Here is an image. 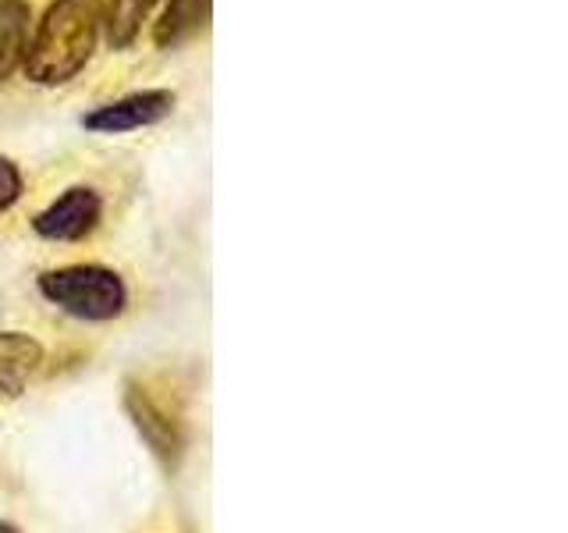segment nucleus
<instances>
[{"label":"nucleus","mask_w":568,"mask_h":533,"mask_svg":"<svg viewBox=\"0 0 568 533\" xmlns=\"http://www.w3.org/2000/svg\"><path fill=\"white\" fill-rule=\"evenodd\" d=\"M40 360H43V349L36 345L29 334H18V331L0 334V391L22 395V388L32 378V370L40 366Z\"/></svg>","instance_id":"5"},{"label":"nucleus","mask_w":568,"mask_h":533,"mask_svg":"<svg viewBox=\"0 0 568 533\" xmlns=\"http://www.w3.org/2000/svg\"><path fill=\"white\" fill-rule=\"evenodd\" d=\"M103 26L100 0H53L32 43L26 47V76L40 86L75 79L93 58Z\"/></svg>","instance_id":"1"},{"label":"nucleus","mask_w":568,"mask_h":533,"mask_svg":"<svg viewBox=\"0 0 568 533\" xmlns=\"http://www.w3.org/2000/svg\"><path fill=\"white\" fill-rule=\"evenodd\" d=\"M156 0H111V11H106L103 26H106V40L114 50H124L135 43V36L142 22L150 18Z\"/></svg>","instance_id":"8"},{"label":"nucleus","mask_w":568,"mask_h":533,"mask_svg":"<svg viewBox=\"0 0 568 533\" xmlns=\"http://www.w3.org/2000/svg\"><path fill=\"white\" fill-rule=\"evenodd\" d=\"M100 195L93 189H68L58 203H50L40 218H36V231H40L43 239H53V242H75V239H85L89 231L97 228L100 221Z\"/></svg>","instance_id":"4"},{"label":"nucleus","mask_w":568,"mask_h":533,"mask_svg":"<svg viewBox=\"0 0 568 533\" xmlns=\"http://www.w3.org/2000/svg\"><path fill=\"white\" fill-rule=\"evenodd\" d=\"M40 292L79 320H111L124 310V284L106 266H61L40 278Z\"/></svg>","instance_id":"2"},{"label":"nucleus","mask_w":568,"mask_h":533,"mask_svg":"<svg viewBox=\"0 0 568 533\" xmlns=\"http://www.w3.org/2000/svg\"><path fill=\"white\" fill-rule=\"evenodd\" d=\"M29 4L26 0H0V82L22 64L29 47Z\"/></svg>","instance_id":"7"},{"label":"nucleus","mask_w":568,"mask_h":533,"mask_svg":"<svg viewBox=\"0 0 568 533\" xmlns=\"http://www.w3.org/2000/svg\"><path fill=\"white\" fill-rule=\"evenodd\" d=\"M210 8H213V0H171L164 18L156 22V32H153L156 47L174 50L185 40H192V36L210 22Z\"/></svg>","instance_id":"6"},{"label":"nucleus","mask_w":568,"mask_h":533,"mask_svg":"<svg viewBox=\"0 0 568 533\" xmlns=\"http://www.w3.org/2000/svg\"><path fill=\"white\" fill-rule=\"evenodd\" d=\"M0 533H18V530L11 523H0Z\"/></svg>","instance_id":"11"},{"label":"nucleus","mask_w":568,"mask_h":533,"mask_svg":"<svg viewBox=\"0 0 568 533\" xmlns=\"http://www.w3.org/2000/svg\"><path fill=\"white\" fill-rule=\"evenodd\" d=\"M174 111V93L168 89H146V93H132L124 100L103 103L97 111H89L82 124L89 132H132V129H146V124L164 121Z\"/></svg>","instance_id":"3"},{"label":"nucleus","mask_w":568,"mask_h":533,"mask_svg":"<svg viewBox=\"0 0 568 533\" xmlns=\"http://www.w3.org/2000/svg\"><path fill=\"white\" fill-rule=\"evenodd\" d=\"M22 195V174L11 164V160L0 157V213L8 207H14V200Z\"/></svg>","instance_id":"10"},{"label":"nucleus","mask_w":568,"mask_h":533,"mask_svg":"<svg viewBox=\"0 0 568 533\" xmlns=\"http://www.w3.org/2000/svg\"><path fill=\"white\" fill-rule=\"evenodd\" d=\"M132 405V416H135V426L142 434H146V441L153 444V452L160 455H178V438H174V426L156 413V409L150 402H129Z\"/></svg>","instance_id":"9"}]
</instances>
